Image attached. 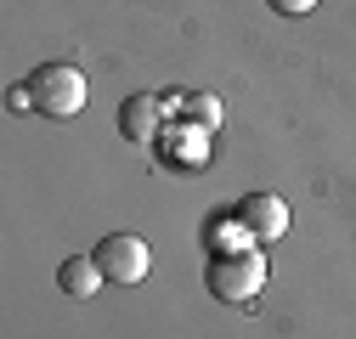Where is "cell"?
<instances>
[{"label": "cell", "mask_w": 356, "mask_h": 339, "mask_svg": "<svg viewBox=\"0 0 356 339\" xmlns=\"http://www.w3.org/2000/svg\"><path fill=\"white\" fill-rule=\"evenodd\" d=\"M204 283H209L215 300L249 306V300H260V288H266V261H260L254 249H227V254H215V261H209Z\"/></svg>", "instance_id": "7a4b0ae2"}, {"label": "cell", "mask_w": 356, "mask_h": 339, "mask_svg": "<svg viewBox=\"0 0 356 339\" xmlns=\"http://www.w3.org/2000/svg\"><path fill=\"white\" fill-rule=\"evenodd\" d=\"M159 113H164V97H124V108H119V131H124V142H153L159 136Z\"/></svg>", "instance_id": "5b68a950"}, {"label": "cell", "mask_w": 356, "mask_h": 339, "mask_svg": "<svg viewBox=\"0 0 356 339\" xmlns=\"http://www.w3.org/2000/svg\"><path fill=\"white\" fill-rule=\"evenodd\" d=\"M29 108L34 113H46V119H74L85 108V97H91V85H85V74L74 63H40L29 74Z\"/></svg>", "instance_id": "6da1fadb"}, {"label": "cell", "mask_w": 356, "mask_h": 339, "mask_svg": "<svg viewBox=\"0 0 356 339\" xmlns=\"http://www.w3.org/2000/svg\"><path fill=\"white\" fill-rule=\"evenodd\" d=\"M91 261L102 266V283H142L147 277V266H153V254H147V243L136 238V232H108L97 249H91Z\"/></svg>", "instance_id": "3957f363"}, {"label": "cell", "mask_w": 356, "mask_h": 339, "mask_svg": "<svg viewBox=\"0 0 356 339\" xmlns=\"http://www.w3.org/2000/svg\"><path fill=\"white\" fill-rule=\"evenodd\" d=\"M102 283V266L91 261V254H68V261L57 266V288L68 294V300H85V294H97Z\"/></svg>", "instance_id": "8992f818"}, {"label": "cell", "mask_w": 356, "mask_h": 339, "mask_svg": "<svg viewBox=\"0 0 356 339\" xmlns=\"http://www.w3.org/2000/svg\"><path fill=\"white\" fill-rule=\"evenodd\" d=\"M232 215H238V226H243L249 238H260V243H272V238L289 232V204H283L277 192H243Z\"/></svg>", "instance_id": "277c9868"}, {"label": "cell", "mask_w": 356, "mask_h": 339, "mask_svg": "<svg viewBox=\"0 0 356 339\" xmlns=\"http://www.w3.org/2000/svg\"><path fill=\"white\" fill-rule=\"evenodd\" d=\"M266 6H272L277 17H305L311 6H317V0H266Z\"/></svg>", "instance_id": "ba28073f"}, {"label": "cell", "mask_w": 356, "mask_h": 339, "mask_svg": "<svg viewBox=\"0 0 356 339\" xmlns=\"http://www.w3.org/2000/svg\"><path fill=\"white\" fill-rule=\"evenodd\" d=\"M187 119H198V124H220V102H215V97H187Z\"/></svg>", "instance_id": "52a82bcc"}]
</instances>
